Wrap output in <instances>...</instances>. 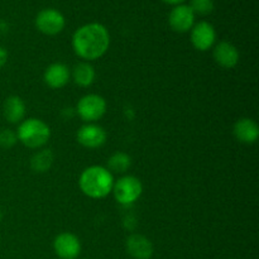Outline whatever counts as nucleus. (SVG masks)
<instances>
[{
	"instance_id": "1a4fd4ad",
	"label": "nucleus",
	"mask_w": 259,
	"mask_h": 259,
	"mask_svg": "<svg viewBox=\"0 0 259 259\" xmlns=\"http://www.w3.org/2000/svg\"><path fill=\"white\" fill-rule=\"evenodd\" d=\"M106 132L103 126L94 123H88L81 126L76 134V139L86 148H99L106 142Z\"/></svg>"
},
{
	"instance_id": "2eb2a0df",
	"label": "nucleus",
	"mask_w": 259,
	"mask_h": 259,
	"mask_svg": "<svg viewBox=\"0 0 259 259\" xmlns=\"http://www.w3.org/2000/svg\"><path fill=\"white\" fill-rule=\"evenodd\" d=\"M25 111H27L25 103L23 101L22 98H19V96L17 95L9 96V98L4 101V105H3V114H4V118L12 124L22 123V121L24 120Z\"/></svg>"
},
{
	"instance_id": "0eeeda50",
	"label": "nucleus",
	"mask_w": 259,
	"mask_h": 259,
	"mask_svg": "<svg viewBox=\"0 0 259 259\" xmlns=\"http://www.w3.org/2000/svg\"><path fill=\"white\" fill-rule=\"evenodd\" d=\"M191 43L197 51H209L212 46L215 45V40H217V32H215V28L210 24L209 22H202L196 23L194 24V27L191 28Z\"/></svg>"
},
{
	"instance_id": "f8f14e48",
	"label": "nucleus",
	"mask_w": 259,
	"mask_h": 259,
	"mask_svg": "<svg viewBox=\"0 0 259 259\" xmlns=\"http://www.w3.org/2000/svg\"><path fill=\"white\" fill-rule=\"evenodd\" d=\"M215 62L223 68H234L239 62V51L230 42L223 40L214 47Z\"/></svg>"
},
{
	"instance_id": "9b49d317",
	"label": "nucleus",
	"mask_w": 259,
	"mask_h": 259,
	"mask_svg": "<svg viewBox=\"0 0 259 259\" xmlns=\"http://www.w3.org/2000/svg\"><path fill=\"white\" fill-rule=\"evenodd\" d=\"M125 248L133 259H151L153 255V244L148 238L141 234H132L126 239Z\"/></svg>"
},
{
	"instance_id": "4be33fe9",
	"label": "nucleus",
	"mask_w": 259,
	"mask_h": 259,
	"mask_svg": "<svg viewBox=\"0 0 259 259\" xmlns=\"http://www.w3.org/2000/svg\"><path fill=\"white\" fill-rule=\"evenodd\" d=\"M164 3H167V4H171V5H180L182 4L184 2H186V0H163Z\"/></svg>"
},
{
	"instance_id": "f03ea898",
	"label": "nucleus",
	"mask_w": 259,
	"mask_h": 259,
	"mask_svg": "<svg viewBox=\"0 0 259 259\" xmlns=\"http://www.w3.org/2000/svg\"><path fill=\"white\" fill-rule=\"evenodd\" d=\"M114 176L106 167L91 166L83 169L78 185L86 196L91 199H104L113 191Z\"/></svg>"
},
{
	"instance_id": "6ab92c4d",
	"label": "nucleus",
	"mask_w": 259,
	"mask_h": 259,
	"mask_svg": "<svg viewBox=\"0 0 259 259\" xmlns=\"http://www.w3.org/2000/svg\"><path fill=\"white\" fill-rule=\"evenodd\" d=\"M190 8L195 15H209L214 10V2L212 0H191Z\"/></svg>"
},
{
	"instance_id": "412c9836",
	"label": "nucleus",
	"mask_w": 259,
	"mask_h": 259,
	"mask_svg": "<svg viewBox=\"0 0 259 259\" xmlns=\"http://www.w3.org/2000/svg\"><path fill=\"white\" fill-rule=\"evenodd\" d=\"M7 62H8V51L7 48L0 46V68H2L3 66H5V63Z\"/></svg>"
},
{
	"instance_id": "423d86ee",
	"label": "nucleus",
	"mask_w": 259,
	"mask_h": 259,
	"mask_svg": "<svg viewBox=\"0 0 259 259\" xmlns=\"http://www.w3.org/2000/svg\"><path fill=\"white\" fill-rule=\"evenodd\" d=\"M34 23L37 29L43 34L56 35L63 30L66 19L60 10L48 8V9H43L38 13Z\"/></svg>"
},
{
	"instance_id": "aec40b11",
	"label": "nucleus",
	"mask_w": 259,
	"mask_h": 259,
	"mask_svg": "<svg viewBox=\"0 0 259 259\" xmlns=\"http://www.w3.org/2000/svg\"><path fill=\"white\" fill-rule=\"evenodd\" d=\"M18 142L17 133L10 129H2L0 131V147L2 148H12L15 143Z\"/></svg>"
},
{
	"instance_id": "a211bd4d",
	"label": "nucleus",
	"mask_w": 259,
	"mask_h": 259,
	"mask_svg": "<svg viewBox=\"0 0 259 259\" xmlns=\"http://www.w3.org/2000/svg\"><path fill=\"white\" fill-rule=\"evenodd\" d=\"M132 166V158L128 153L116 152L108 159V169L111 174H125Z\"/></svg>"
},
{
	"instance_id": "4468645a",
	"label": "nucleus",
	"mask_w": 259,
	"mask_h": 259,
	"mask_svg": "<svg viewBox=\"0 0 259 259\" xmlns=\"http://www.w3.org/2000/svg\"><path fill=\"white\" fill-rule=\"evenodd\" d=\"M233 134L239 141L240 143L244 144H253L258 141L259 137V128L258 124L253 119L243 118L239 119L234 124L233 128Z\"/></svg>"
},
{
	"instance_id": "7ed1b4c3",
	"label": "nucleus",
	"mask_w": 259,
	"mask_h": 259,
	"mask_svg": "<svg viewBox=\"0 0 259 259\" xmlns=\"http://www.w3.org/2000/svg\"><path fill=\"white\" fill-rule=\"evenodd\" d=\"M18 141L22 142L25 147L37 149L47 144L51 138V129L40 119L29 118L19 124L17 131Z\"/></svg>"
},
{
	"instance_id": "6e6552de",
	"label": "nucleus",
	"mask_w": 259,
	"mask_h": 259,
	"mask_svg": "<svg viewBox=\"0 0 259 259\" xmlns=\"http://www.w3.org/2000/svg\"><path fill=\"white\" fill-rule=\"evenodd\" d=\"M53 249L61 259H77L81 253L80 239L72 233H61L53 240Z\"/></svg>"
},
{
	"instance_id": "9d476101",
	"label": "nucleus",
	"mask_w": 259,
	"mask_h": 259,
	"mask_svg": "<svg viewBox=\"0 0 259 259\" xmlns=\"http://www.w3.org/2000/svg\"><path fill=\"white\" fill-rule=\"evenodd\" d=\"M168 24L177 33L189 32L195 24V13L190 5H175L168 15Z\"/></svg>"
},
{
	"instance_id": "ddd939ff",
	"label": "nucleus",
	"mask_w": 259,
	"mask_h": 259,
	"mask_svg": "<svg viewBox=\"0 0 259 259\" xmlns=\"http://www.w3.org/2000/svg\"><path fill=\"white\" fill-rule=\"evenodd\" d=\"M70 76L71 73L67 66L61 62H56L46 68L43 80L51 89H62L68 83Z\"/></svg>"
},
{
	"instance_id": "39448f33",
	"label": "nucleus",
	"mask_w": 259,
	"mask_h": 259,
	"mask_svg": "<svg viewBox=\"0 0 259 259\" xmlns=\"http://www.w3.org/2000/svg\"><path fill=\"white\" fill-rule=\"evenodd\" d=\"M76 113L86 123H94L104 116L106 113V101L98 94H89L78 100Z\"/></svg>"
},
{
	"instance_id": "dca6fc26",
	"label": "nucleus",
	"mask_w": 259,
	"mask_h": 259,
	"mask_svg": "<svg viewBox=\"0 0 259 259\" xmlns=\"http://www.w3.org/2000/svg\"><path fill=\"white\" fill-rule=\"evenodd\" d=\"M95 70L89 62H80L73 67L72 80L81 88H88L95 80Z\"/></svg>"
},
{
	"instance_id": "f3484780",
	"label": "nucleus",
	"mask_w": 259,
	"mask_h": 259,
	"mask_svg": "<svg viewBox=\"0 0 259 259\" xmlns=\"http://www.w3.org/2000/svg\"><path fill=\"white\" fill-rule=\"evenodd\" d=\"M53 153L51 149H40L35 152L30 158V167L34 172L38 174H45L51 168L53 163Z\"/></svg>"
},
{
	"instance_id": "20e7f679",
	"label": "nucleus",
	"mask_w": 259,
	"mask_h": 259,
	"mask_svg": "<svg viewBox=\"0 0 259 259\" xmlns=\"http://www.w3.org/2000/svg\"><path fill=\"white\" fill-rule=\"evenodd\" d=\"M111 192L119 204L132 205L141 197L143 192V185L136 176H123L114 182Z\"/></svg>"
},
{
	"instance_id": "f257e3e1",
	"label": "nucleus",
	"mask_w": 259,
	"mask_h": 259,
	"mask_svg": "<svg viewBox=\"0 0 259 259\" xmlns=\"http://www.w3.org/2000/svg\"><path fill=\"white\" fill-rule=\"evenodd\" d=\"M110 46V34L105 25L88 23L78 28L72 35V48L82 60L94 61L103 57Z\"/></svg>"
}]
</instances>
